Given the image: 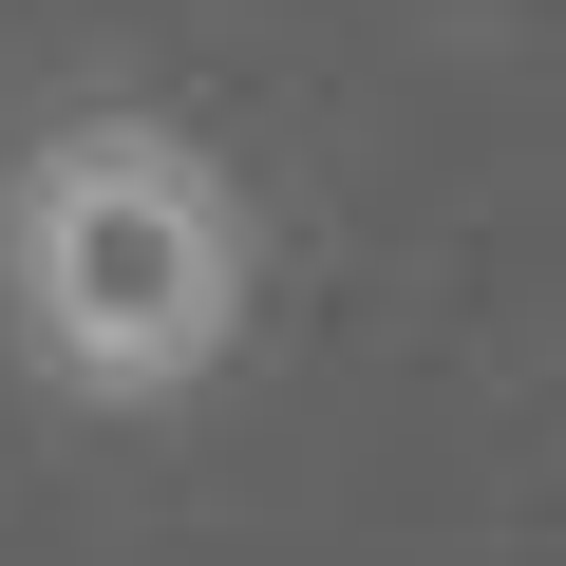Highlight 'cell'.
<instances>
[{
    "mask_svg": "<svg viewBox=\"0 0 566 566\" xmlns=\"http://www.w3.org/2000/svg\"><path fill=\"white\" fill-rule=\"evenodd\" d=\"M245 283H264L245 189L170 114H76L0 170V303L76 397H189L245 340Z\"/></svg>",
    "mask_w": 566,
    "mask_h": 566,
    "instance_id": "cell-1",
    "label": "cell"
}]
</instances>
